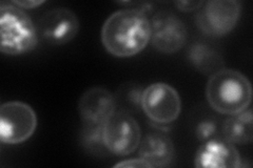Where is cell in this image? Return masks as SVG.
<instances>
[{
  "label": "cell",
  "mask_w": 253,
  "mask_h": 168,
  "mask_svg": "<svg viewBox=\"0 0 253 168\" xmlns=\"http://www.w3.org/2000/svg\"><path fill=\"white\" fill-rule=\"evenodd\" d=\"M253 116L250 108L230 116L223 124L224 138L234 145H246L253 139Z\"/></svg>",
  "instance_id": "obj_13"
},
{
  "label": "cell",
  "mask_w": 253,
  "mask_h": 168,
  "mask_svg": "<svg viewBox=\"0 0 253 168\" xmlns=\"http://www.w3.org/2000/svg\"><path fill=\"white\" fill-rule=\"evenodd\" d=\"M141 109L152 122L160 125L171 124L180 115V96L168 83H152L142 92Z\"/></svg>",
  "instance_id": "obj_7"
},
{
  "label": "cell",
  "mask_w": 253,
  "mask_h": 168,
  "mask_svg": "<svg viewBox=\"0 0 253 168\" xmlns=\"http://www.w3.org/2000/svg\"><path fill=\"white\" fill-rule=\"evenodd\" d=\"M138 156L150 167H168L175 157V148L169 135L150 133L139 143Z\"/></svg>",
  "instance_id": "obj_12"
},
{
  "label": "cell",
  "mask_w": 253,
  "mask_h": 168,
  "mask_svg": "<svg viewBox=\"0 0 253 168\" xmlns=\"http://www.w3.org/2000/svg\"><path fill=\"white\" fill-rule=\"evenodd\" d=\"M101 43L114 57H133L151 40V20L140 9H123L111 14L100 33Z\"/></svg>",
  "instance_id": "obj_1"
},
{
  "label": "cell",
  "mask_w": 253,
  "mask_h": 168,
  "mask_svg": "<svg viewBox=\"0 0 253 168\" xmlns=\"http://www.w3.org/2000/svg\"><path fill=\"white\" fill-rule=\"evenodd\" d=\"M102 137L110 154L120 157L129 156L139 146L140 126L131 114L116 110L102 126Z\"/></svg>",
  "instance_id": "obj_5"
},
{
  "label": "cell",
  "mask_w": 253,
  "mask_h": 168,
  "mask_svg": "<svg viewBox=\"0 0 253 168\" xmlns=\"http://www.w3.org/2000/svg\"><path fill=\"white\" fill-rule=\"evenodd\" d=\"M15 5H17L20 9H35V7H38L39 5H42L44 3L43 0H15V1H12Z\"/></svg>",
  "instance_id": "obj_20"
},
{
  "label": "cell",
  "mask_w": 253,
  "mask_h": 168,
  "mask_svg": "<svg viewBox=\"0 0 253 168\" xmlns=\"http://www.w3.org/2000/svg\"><path fill=\"white\" fill-rule=\"evenodd\" d=\"M37 129V116L29 104L9 101L0 106V141L16 145L28 141Z\"/></svg>",
  "instance_id": "obj_4"
},
{
  "label": "cell",
  "mask_w": 253,
  "mask_h": 168,
  "mask_svg": "<svg viewBox=\"0 0 253 168\" xmlns=\"http://www.w3.org/2000/svg\"><path fill=\"white\" fill-rule=\"evenodd\" d=\"M217 124L213 119H204L197 124L195 129V135L199 141L205 142L214 137Z\"/></svg>",
  "instance_id": "obj_17"
},
{
  "label": "cell",
  "mask_w": 253,
  "mask_h": 168,
  "mask_svg": "<svg viewBox=\"0 0 253 168\" xmlns=\"http://www.w3.org/2000/svg\"><path fill=\"white\" fill-rule=\"evenodd\" d=\"M38 29L30 16L12 1L0 3V51L20 56L36 49Z\"/></svg>",
  "instance_id": "obj_3"
},
{
  "label": "cell",
  "mask_w": 253,
  "mask_h": 168,
  "mask_svg": "<svg viewBox=\"0 0 253 168\" xmlns=\"http://www.w3.org/2000/svg\"><path fill=\"white\" fill-rule=\"evenodd\" d=\"M194 165L197 168H239L242 158L231 142L225 138H211L197 149Z\"/></svg>",
  "instance_id": "obj_11"
},
{
  "label": "cell",
  "mask_w": 253,
  "mask_h": 168,
  "mask_svg": "<svg viewBox=\"0 0 253 168\" xmlns=\"http://www.w3.org/2000/svg\"><path fill=\"white\" fill-rule=\"evenodd\" d=\"M78 110L83 124L102 126L116 111L115 97L104 87H91L79 99Z\"/></svg>",
  "instance_id": "obj_10"
},
{
  "label": "cell",
  "mask_w": 253,
  "mask_h": 168,
  "mask_svg": "<svg viewBox=\"0 0 253 168\" xmlns=\"http://www.w3.org/2000/svg\"><path fill=\"white\" fill-rule=\"evenodd\" d=\"M144 90L136 83H126L120 87L115 97L116 110L134 113L141 108V97Z\"/></svg>",
  "instance_id": "obj_15"
},
{
  "label": "cell",
  "mask_w": 253,
  "mask_h": 168,
  "mask_svg": "<svg viewBox=\"0 0 253 168\" xmlns=\"http://www.w3.org/2000/svg\"><path fill=\"white\" fill-rule=\"evenodd\" d=\"M175 6L181 12H193L196 10H200L204 1H176Z\"/></svg>",
  "instance_id": "obj_18"
},
{
  "label": "cell",
  "mask_w": 253,
  "mask_h": 168,
  "mask_svg": "<svg viewBox=\"0 0 253 168\" xmlns=\"http://www.w3.org/2000/svg\"><path fill=\"white\" fill-rule=\"evenodd\" d=\"M242 15L237 0H210L204 2L196 16V23L204 34L223 37L235 29Z\"/></svg>",
  "instance_id": "obj_6"
},
{
  "label": "cell",
  "mask_w": 253,
  "mask_h": 168,
  "mask_svg": "<svg viewBox=\"0 0 253 168\" xmlns=\"http://www.w3.org/2000/svg\"><path fill=\"white\" fill-rule=\"evenodd\" d=\"M102 126L83 124L81 138L85 149L93 151V153L107 150L104 143V137H102Z\"/></svg>",
  "instance_id": "obj_16"
},
{
  "label": "cell",
  "mask_w": 253,
  "mask_h": 168,
  "mask_svg": "<svg viewBox=\"0 0 253 168\" xmlns=\"http://www.w3.org/2000/svg\"><path fill=\"white\" fill-rule=\"evenodd\" d=\"M113 167H135V168H144V167H150V165L142 160L141 158L137 159H130V160H124V161L116 163Z\"/></svg>",
  "instance_id": "obj_19"
},
{
  "label": "cell",
  "mask_w": 253,
  "mask_h": 168,
  "mask_svg": "<svg viewBox=\"0 0 253 168\" xmlns=\"http://www.w3.org/2000/svg\"><path fill=\"white\" fill-rule=\"evenodd\" d=\"M188 58L192 66L205 75L211 76L223 69L224 67V60L220 54L206 43L193 44L189 50Z\"/></svg>",
  "instance_id": "obj_14"
},
{
  "label": "cell",
  "mask_w": 253,
  "mask_h": 168,
  "mask_svg": "<svg viewBox=\"0 0 253 168\" xmlns=\"http://www.w3.org/2000/svg\"><path fill=\"white\" fill-rule=\"evenodd\" d=\"M206 98L217 113L232 116L251 105L252 85L241 71L223 68L209 77L206 85Z\"/></svg>",
  "instance_id": "obj_2"
},
{
  "label": "cell",
  "mask_w": 253,
  "mask_h": 168,
  "mask_svg": "<svg viewBox=\"0 0 253 168\" xmlns=\"http://www.w3.org/2000/svg\"><path fill=\"white\" fill-rule=\"evenodd\" d=\"M188 31L175 14L160 11L151 20V40L154 49L163 54H174L185 46Z\"/></svg>",
  "instance_id": "obj_8"
},
{
  "label": "cell",
  "mask_w": 253,
  "mask_h": 168,
  "mask_svg": "<svg viewBox=\"0 0 253 168\" xmlns=\"http://www.w3.org/2000/svg\"><path fill=\"white\" fill-rule=\"evenodd\" d=\"M81 23L77 15L67 7H56L45 12L39 20L38 32L44 41L53 45H62L77 36Z\"/></svg>",
  "instance_id": "obj_9"
}]
</instances>
